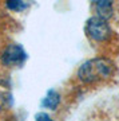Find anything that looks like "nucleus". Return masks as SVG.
<instances>
[{"label": "nucleus", "instance_id": "obj_1", "mask_svg": "<svg viewBox=\"0 0 119 121\" xmlns=\"http://www.w3.org/2000/svg\"><path fill=\"white\" fill-rule=\"evenodd\" d=\"M114 73V63L108 58H92L79 67L78 77L86 83L107 79Z\"/></svg>", "mask_w": 119, "mask_h": 121}, {"label": "nucleus", "instance_id": "obj_5", "mask_svg": "<svg viewBox=\"0 0 119 121\" xmlns=\"http://www.w3.org/2000/svg\"><path fill=\"white\" fill-rule=\"evenodd\" d=\"M59 102H60V95L55 90H50L47 93V95L44 97V99H43V106L54 110L59 105Z\"/></svg>", "mask_w": 119, "mask_h": 121}, {"label": "nucleus", "instance_id": "obj_3", "mask_svg": "<svg viewBox=\"0 0 119 121\" xmlns=\"http://www.w3.org/2000/svg\"><path fill=\"white\" fill-rule=\"evenodd\" d=\"M26 59V51L19 44H9L3 51V55H1V62L7 67H19L24 63Z\"/></svg>", "mask_w": 119, "mask_h": 121}, {"label": "nucleus", "instance_id": "obj_6", "mask_svg": "<svg viewBox=\"0 0 119 121\" xmlns=\"http://www.w3.org/2000/svg\"><path fill=\"white\" fill-rule=\"evenodd\" d=\"M7 7L9 9H21V8L26 7V4L21 3V1H8L7 3Z\"/></svg>", "mask_w": 119, "mask_h": 121}, {"label": "nucleus", "instance_id": "obj_2", "mask_svg": "<svg viewBox=\"0 0 119 121\" xmlns=\"http://www.w3.org/2000/svg\"><path fill=\"white\" fill-rule=\"evenodd\" d=\"M86 32L91 39L96 40V42H103L110 36V26L107 20L102 19L99 16H91L86 22Z\"/></svg>", "mask_w": 119, "mask_h": 121}, {"label": "nucleus", "instance_id": "obj_7", "mask_svg": "<svg viewBox=\"0 0 119 121\" xmlns=\"http://www.w3.org/2000/svg\"><path fill=\"white\" fill-rule=\"evenodd\" d=\"M36 121H54L47 113H38L36 114Z\"/></svg>", "mask_w": 119, "mask_h": 121}, {"label": "nucleus", "instance_id": "obj_4", "mask_svg": "<svg viewBox=\"0 0 119 121\" xmlns=\"http://www.w3.org/2000/svg\"><path fill=\"white\" fill-rule=\"evenodd\" d=\"M94 8L96 11V16L107 20V17H110L112 15L114 4H112V1H95Z\"/></svg>", "mask_w": 119, "mask_h": 121}]
</instances>
